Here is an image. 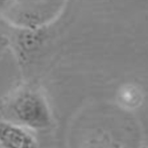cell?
<instances>
[{
	"label": "cell",
	"instance_id": "3",
	"mask_svg": "<svg viewBox=\"0 0 148 148\" xmlns=\"http://www.w3.org/2000/svg\"><path fill=\"white\" fill-rule=\"evenodd\" d=\"M11 1V0H0V11H1L2 8Z\"/></svg>",
	"mask_w": 148,
	"mask_h": 148
},
{
	"label": "cell",
	"instance_id": "2",
	"mask_svg": "<svg viewBox=\"0 0 148 148\" xmlns=\"http://www.w3.org/2000/svg\"><path fill=\"white\" fill-rule=\"evenodd\" d=\"M0 148H38L36 140L14 123L0 121Z\"/></svg>",
	"mask_w": 148,
	"mask_h": 148
},
{
	"label": "cell",
	"instance_id": "1",
	"mask_svg": "<svg viewBox=\"0 0 148 148\" xmlns=\"http://www.w3.org/2000/svg\"><path fill=\"white\" fill-rule=\"evenodd\" d=\"M14 117L24 126L33 129H46L51 123L50 110L39 94L25 91L16 97L11 106Z\"/></svg>",
	"mask_w": 148,
	"mask_h": 148
}]
</instances>
